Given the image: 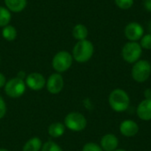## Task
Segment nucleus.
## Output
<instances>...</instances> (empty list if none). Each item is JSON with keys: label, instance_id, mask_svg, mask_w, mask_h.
Returning a JSON list of instances; mask_svg holds the SVG:
<instances>
[{"label": "nucleus", "instance_id": "nucleus-1", "mask_svg": "<svg viewBox=\"0 0 151 151\" xmlns=\"http://www.w3.org/2000/svg\"><path fill=\"white\" fill-rule=\"evenodd\" d=\"M108 103L112 111L121 113L128 110L131 98L126 90L122 88H115L110 93L108 96Z\"/></svg>", "mask_w": 151, "mask_h": 151}, {"label": "nucleus", "instance_id": "nucleus-2", "mask_svg": "<svg viewBox=\"0 0 151 151\" xmlns=\"http://www.w3.org/2000/svg\"><path fill=\"white\" fill-rule=\"evenodd\" d=\"M94 45L88 40L78 41L73 49V58L78 63H86L93 57Z\"/></svg>", "mask_w": 151, "mask_h": 151}, {"label": "nucleus", "instance_id": "nucleus-3", "mask_svg": "<svg viewBox=\"0 0 151 151\" xmlns=\"http://www.w3.org/2000/svg\"><path fill=\"white\" fill-rule=\"evenodd\" d=\"M131 75L134 81L143 83L147 81L151 75V64L146 59H140L133 64Z\"/></svg>", "mask_w": 151, "mask_h": 151}, {"label": "nucleus", "instance_id": "nucleus-4", "mask_svg": "<svg viewBox=\"0 0 151 151\" xmlns=\"http://www.w3.org/2000/svg\"><path fill=\"white\" fill-rule=\"evenodd\" d=\"M64 125L66 129L72 132H82L87 127L88 120L82 113L72 111L65 117Z\"/></svg>", "mask_w": 151, "mask_h": 151}, {"label": "nucleus", "instance_id": "nucleus-5", "mask_svg": "<svg viewBox=\"0 0 151 151\" xmlns=\"http://www.w3.org/2000/svg\"><path fill=\"white\" fill-rule=\"evenodd\" d=\"M27 85L25 80L19 77H14L8 80L4 87V93L11 98H19L26 92Z\"/></svg>", "mask_w": 151, "mask_h": 151}, {"label": "nucleus", "instance_id": "nucleus-6", "mask_svg": "<svg viewBox=\"0 0 151 151\" xmlns=\"http://www.w3.org/2000/svg\"><path fill=\"white\" fill-rule=\"evenodd\" d=\"M142 54V48L138 42H128L121 50L122 58L128 64H134L140 60Z\"/></svg>", "mask_w": 151, "mask_h": 151}, {"label": "nucleus", "instance_id": "nucleus-7", "mask_svg": "<svg viewBox=\"0 0 151 151\" xmlns=\"http://www.w3.org/2000/svg\"><path fill=\"white\" fill-rule=\"evenodd\" d=\"M73 61V58L71 53L66 50H61L53 57L52 67L56 73H65L72 66Z\"/></svg>", "mask_w": 151, "mask_h": 151}, {"label": "nucleus", "instance_id": "nucleus-8", "mask_svg": "<svg viewBox=\"0 0 151 151\" xmlns=\"http://www.w3.org/2000/svg\"><path fill=\"white\" fill-rule=\"evenodd\" d=\"M64 85H65V81L61 73H54L50 74L49 78L46 80L45 87L49 93H50L51 95H57L63 90Z\"/></svg>", "mask_w": 151, "mask_h": 151}, {"label": "nucleus", "instance_id": "nucleus-9", "mask_svg": "<svg viewBox=\"0 0 151 151\" xmlns=\"http://www.w3.org/2000/svg\"><path fill=\"white\" fill-rule=\"evenodd\" d=\"M27 87L33 91H40L46 85V79L40 73H31L25 78Z\"/></svg>", "mask_w": 151, "mask_h": 151}, {"label": "nucleus", "instance_id": "nucleus-10", "mask_svg": "<svg viewBox=\"0 0 151 151\" xmlns=\"http://www.w3.org/2000/svg\"><path fill=\"white\" fill-rule=\"evenodd\" d=\"M124 34L129 42H137L144 35V28L138 22H130L126 26Z\"/></svg>", "mask_w": 151, "mask_h": 151}, {"label": "nucleus", "instance_id": "nucleus-11", "mask_svg": "<svg viewBox=\"0 0 151 151\" xmlns=\"http://www.w3.org/2000/svg\"><path fill=\"white\" fill-rule=\"evenodd\" d=\"M140 127L138 123L133 119H125L119 125V132L121 135L127 138L134 137L138 134Z\"/></svg>", "mask_w": 151, "mask_h": 151}, {"label": "nucleus", "instance_id": "nucleus-12", "mask_svg": "<svg viewBox=\"0 0 151 151\" xmlns=\"http://www.w3.org/2000/svg\"><path fill=\"white\" fill-rule=\"evenodd\" d=\"M99 145L104 151H114L119 149V140L114 134H106L102 136Z\"/></svg>", "mask_w": 151, "mask_h": 151}, {"label": "nucleus", "instance_id": "nucleus-13", "mask_svg": "<svg viewBox=\"0 0 151 151\" xmlns=\"http://www.w3.org/2000/svg\"><path fill=\"white\" fill-rule=\"evenodd\" d=\"M136 114L142 121L151 120V99H143L136 108Z\"/></svg>", "mask_w": 151, "mask_h": 151}, {"label": "nucleus", "instance_id": "nucleus-14", "mask_svg": "<svg viewBox=\"0 0 151 151\" xmlns=\"http://www.w3.org/2000/svg\"><path fill=\"white\" fill-rule=\"evenodd\" d=\"M65 126L62 122H53L48 127V134L54 138H60L65 133Z\"/></svg>", "mask_w": 151, "mask_h": 151}, {"label": "nucleus", "instance_id": "nucleus-15", "mask_svg": "<svg viewBox=\"0 0 151 151\" xmlns=\"http://www.w3.org/2000/svg\"><path fill=\"white\" fill-rule=\"evenodd\" d=\"M42 144V140L39 137L35 136L25 142L22 147V151H41Z\"/></svg>", "mask_w": 151, "mask_h": 151}, {"label": "nucleus", "instance_id": "nucleus-16", "mask_svg": "<svg viewBox=\"0 0 151 151\" xmlns=\"http://www.w3.org/2000/svg\"><path fill=\"white\" fill-rule=\"evenodd\" d=\"M27 0H4L6 8L10 12H19L27 6Z\"/></svg>", "mask_w": 151, "mask_h": 151}, {"label": "nucleus", "instance_id": "nucleus-17", "mask_svg": "<svg viewBox=\"0 0 151 151\" xmlns=\"http://www.w3.org/2000/svg\"><path fill=\"white\" fill-rule=\"evenodd\" d=\"M88 35V30L87 27L83 24H77L73 28V36L78 41L86 40Z\"/></svg>", "mask_w": 151, "mask_h": 151}, {"label": "nucleus", "instance_id": "nucleus-18", "mask_svg": "<svg viewBox=\"0 0 151 151\" xmlns=\"http://www.w3.org/2000/svg\"><path fill=\"white\" fill-rule=\"evenodd\" d=\"M2 35L6 41L12 42V41L15 40L17 37V30L13 26L7 25V26L4 27V28L2 30Z\"/></svg>", "mask_w": 151, "mask_h": 151}, {"label": "nucleus", "instance_id": "nucleus-19", "mask_svg": "<svg viewBox=\"0 0 151 151\" xmlns=\"http://www.w3.org/2000/svg\"><path fill=\"white\" fill-rule=\"evenodd\" d=\"M12 19V15L10 11L3 6H0V27H4L9 25Z\"/></svg>", "mask_w": 151, "mask_h": 151}, {"label": "nucleus", "instance_id": "nucleus-20", "mask_svg": "<svg viewBox=\"0 0 151 151\" xmlns=\"http://www.w3.org/2000/svg\"><path fill=\"white\" fill-rule=\"evenodd\" d=\"M41 151H64L63 149L53 141H47L42 144Z\"/></svg>", "mask_w": 151, "mask_h": 151}, {"label": "nucleus", "instance_id": "nucleus-21", "mask_svg": "<svg viewBox=\"0 0 151 151\" xmlns=\"http://www.w3.org/2000/svg\"><path fill=\"white\" fill-rule=\"evenodd\" d=\"M140 45L142 46V50H151V34H147L144 35L142 39H141V42Z\"/></svg>", "mask_w": 151, "mask_h": 151}, {"label": "nucleus", "instance_id": "nucleus-22", "mask_svg": "<svg viewBox=\"0 0 151 151\" xmlns=\"http://www.w3.org/2000/svg\"><path fill=\"white\" fill-rule=\"evenodd\" d=\"M116 5L122 10H128L134 4V0H114Z\"/></svg>", "mask_w": 151, "mask_h": 151}, {"label": "nucleus", "instance_id": "nucleus-23", "mask_svg": "<svg viewBox=\"0 0 151 151\" xmlns=\"http://www.w3.org/2000/svg\"><path fill=\"white\" fill-rule=\"evenodd\" d=\"M81 151H104L102 150L101 146L96 142H89L83 145Z\"/></svg>", "mask_w": 151, "mask_h": 151}, {"label": "nucleus", "instance_id": "nucleus-24", "mask_svg": "<svg viewBox=\"0 0 151 151\" xmlns=\"http://www.w3.org/2000/svg\"><path fill=\"white\" fill-rule=\"evenodd\" d=\"M7 111V106H6V103L4 101V99L3 98V96H0V119H2Z\"/></svg>", "mask_w": 151, "mask_h": 151}, {"label": "nucleus", "instance_id": "nucleus-25", "mask_svg": "<svg viewBox=\"0 0 151 151\" xmlns=\"http://www.w3.org/2000/svg\"><path fill=\"white\" fill-rule=\"evenodd\" d=\"M6 81H6V78H5L4 74L2 73H0V88H2L4 87Z\"/></svg>", "mask_w": 151, "mask_h": 151}, {"label": "nucleus", "instance_id": "nucleus-26", "mask_svg": "<svg viewBox=\"0 0 151 151\" xmlns=\"http://www.w3.org/2000/svg\"><path fill=\"white\" fill-rule=\"evenodd\" d=\"M143 6L148 12H151V0H143Z\"/></svg>", "mask_w": 151, "mask_h": 151}, {"label": "nucleus", "instance_id": "nucleus-27", "mask_svg": "<svg viewBox=\"0 0 151 151\" xmlns=\"http://www.w3.org/2000/svg\"><path fill=\"white\" fill-rule=\"evenodd\" d=\"M144 99H151V88L144 90Z\"/></svg>", "mask_w": 151, "mask_h": 151}, {"label": "nucleus", "instance_id": "nucleus-28", "mask_svg": "<svg viewBox=\"0 0 151 151\" xmlns=\"http://www.w3.org/2000/svg\"><path fill=\"white\" fill-rule=\"evenodd\" d=\"M149 31H150V34H151V21L149 23Z\"/></svg>", "mask_w": 151, "mask_h": 151}, {"label": "nucleus", "instance_id": "nucleus-29", "mask_svg": "<svg viewBox=\"0 0 151 151\" xmlns=\"http://www.w3.org/2000/svg\"><path fill=\"white\" fill-rule=\"evenodd\" d=\"M0 151H11V150H7V149H4V148H1V149H0Z\"/></svg>", "mask_w": 151, "mask_h": 151}, {"label": "nucleus", "instance_id": "nucleus-30", "mask_svg": "<svg viewBox=\"0 0 151 151\" xmlns=\"http://www.w3.org/2000/svg\"><path fill=\"white\" fill-rule=\"evenodd\" d=\"M114 151H127V150H124V149H117L116 150Z\"/></svg>", "mask_w": 151, "mask_h": 151}, {"label": "nucleus", "instance_id": "nucleus-31", "mask_svg": "<svg viewBox=\"0 0 151 151\" xmlns=\"http://www.w3.org/2000/svg\"><path fill=\"white\" fill-rule=\"evenodd\" d=\"M0 62H1V58H0Z\"/></svg>", "mask_w": 151, "mask_h": 151}]
</instances>
